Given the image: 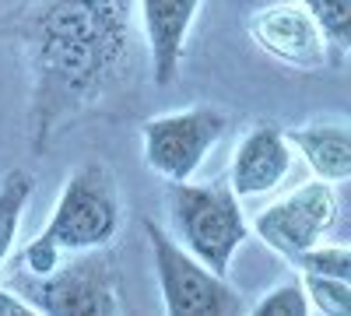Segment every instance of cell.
Listing matches in <instances>:
<instances>
[{
    "label": "cell",
    "mask_w": 351,
    "mask_h": 316,
    "mask_svg": "<svg viewBox=\"0 0 351 316\" xmlns=\"http://www.w3.org/2000/svg\"><path fill=\"white\" fill-rule=\"evenodd\" d=\"M309 18L319 25L327 46L341 56H348L351 46V0H302Z\"/></svg>",
    "instance_id": "4fadbf2b"
},
{
    "label": "cell",
    "mask_w": 351,
    "mask_h": 316,
    "mask_svg": "<svg viewBox=\"0 0 351 316\" xmlns=\"http://www.w3.org/2000/svg\"><path fill=\"white\" fill-rule=\"evenodd\" d=\"M169 232L190 256L215 274L228 278L232 256L250 239V225L243 218L239 197L225 183H169L165 186Z\"/></svg>",
    "instance_id": "7a4b0ae2"
},
{
    "label": "cell",
    "mask_w": 351,
    "mask_h": 316,
    "mask_svg": "<svg viewBox=\"0 0 351 316\" xmlns=\"http://www.w3.org/2000/svg\"><path fill=\"white\" fill-rule=\"evenodd\" d=\"M204 0H137L141 32L148 42V64L158 88H169L180 74V60L186 49V36L200 14Z\"/></svg>",
    "instance_id": "9c48e42d"
},
{
    "label": "cell",
    "mask_w": 351,
    "mask_h": 316,
    "mask_svg": "<svg viewBox=\"0 0 351 316\" xmlns=\"http://www.w3.org/2000/svg\"><path fill=\"white\" fill-rule=\"evenodd\" d=\"M18 256H21V271H25V274H49L56 264L64 260V250L56 246L46 232H39Z\"/></svg>",
    "instance_id": "e0dca14e"
},
{
    "label": "cell",
    "mask_w": 351,
    "mask_h": 316,
    "mask_svg": "<svg viewBox=\"0 0 351 316\" xmlns=\"http://www.w3.org/2000/svg\"><path fill=\"white\" fill-rule=\"evenodd\" d=\"M309 309H313V306H309V295H306V289H302V278L278 284L274 292H267V295L253 306L256 316H309Z\"/></svg>",
    "instance_id": "2e32d148"
},
{
    "label": "cell",
    "mask_w": 351,
    "mask_h": 316,
    "mask_svg": "<svg viewBox=\"0 0 351 316\" xmlns=\"http://www.w3.org/2000/svg\"><path fill=\"white\" fill-rule=\"evenodd\" d=\"M250 39L271 56V60L295 67V71H319L334 64L330 46L319 32V25L309 18L306 8L295 4H267L250 14L246 21Z\"/></svg>",
    "instance_id": "ba28073f"
},
{
    "label": "cell",
    "mask_w": 351,
    "mask_h": 316,
    "mask_svg": "<svg viewBox=\"0 0 351 316\" xmlns=\"http://www.w3.org/2000/svg\"><path fill=\"white\" fill-rule=\"evenodd\" d=\"M288 172H291V145L285 130H278L274 123H260L239 141L236 155H232L228 190L239 200L263 197L278 190Z\"/></svg>",
    "instance_id": "30bf717a"
},
{
    "label": "cell",
    "mask_w": 351,
    "mask_h": 316,
    "mask_svg": "<svg viewBox=\"0 0 351 316\" xmlns=\"http://www.w3.org/2000/svg\"><path fill=\"white\" fill-rule=\"evenodd\" d=\"M8 32L28 60L39 155L53 134L130 74L137 53L134 0H32L8 21Z\"/></svg>",
    "instance_id": "6da1fadb"
},
{
    "label": "cell",
    "mask_w": 351,
    "mask_h": 316,
    "mask_svg": "<svg viewBox=\"0 0 351 316\" xmlns=\"http://www.w3.org/2000/svg\"><path fill=\"white\" fill-rule=\"evenodd\" d=\"M36 313L32 306H28L14 289H8V284H0V316H28Z\"/></svg>",
    "instance_id": "ac0fdd59"
},
{
    "label": "cell",
    "mask_w": 351,
    "mask_h": 316,
    "mask_svg": "<svg viewBox=\"0 0 351 316\" xmlns=\"http://www.w3.org/2000/svg\"><path fill=\"white\" fill-rule=\"evenodd\" d=\"M334 218H337L334 183L313 180V183L299 186L295 193L274 200L271 208H263L253 218V232L274 253H281L285 260H291L306 246L319 243V236L334 225Z\"/></svg>",
    "instance_id": "52a82bcc"
},
{
    "label": "cell",
    "mask_w": 351,
    "mask_h": 316,
    "mask_svg": "<svg viewBox=\"0 0 351 316\" xmlns=\"http://www.w3.org/2000/svg\"><path fill=\"white\" fill-rule=\"evenodd\" d=\"M288 264H295L302 274H319V278H337L351 281V250L348 246H306L295 253Z\"/></svg>",
    "instance_id": "5bb4252c"
},
{
    "label": "cell",
    "mask_w": 351,
    "mask_h": 316,
    "mask_svg": "<svg viewBox=\"0 0 351 316\" xmlns=\"http://www.w3.org/2000/svg\"><path fill=\"white\" fill-rule=\"evenodd\" d=\"M144 236L152 246L162 302L172 316H236L246 313V299L232 284L190 256L165 228L144 218Z\"/></svg>",
    "instance_id": "5b68a950"
},
{
    "label": "cell",
    "mask_w": 351,
    "mask_h": 316,
    "mask_svg": "<svg viewBox=\"0 0 351 316\" xmlns=\"http://www.w3.org/2000/svg\"><path fill=\"white\" fill-rule=\"evenodd\" d=\"M302 289L309 295V306L316 313H327V316H344L351 306V289L348 281L337 278H319V274H302Z\"/></svg>",
    "instance_id": "9a60e30c"
},
{
    "label": "cell",
    "mask_w": 351,
    "mask_h": 316,
    "mask_svg": "<svg viewBox=\"0 0 351 316\" xmlns=\"http://www.w3.org/2000/svg\"><path fill=\"white\" fill-rule=\"evenodd\" d=\"M14 289L36 313L49 316H112L120 313V264L109 246L81 250L71 264H56L49 274L18 271Z\"/></svg>",
    "instance_id": "3957f363"
},
{
    "label": "cell",
    "mask_w": 351,
    "mask_h": 316,
    "mask_svg": "<svg viewBox=\"0 0 351 316\" xmlns=\"http://www.w3.org/2000/svg\"><path fill=\"white\" fill-rule=\"evenodd\" d=\"M32 193H36V176L25 169H11L4 183H0V264H8V256L14 250L18 225Z\"/></svg>",
    "instance_id": "7c38bea8"
},
{
    "label": "cell",
    "mask_w": 351,
    "mask_h": 316,
    "mask_svg": "<svg viewBox=\"0 0 351 316\" xmlns=\"http://www.w3.org/2000/svg\"><path fill=\"white\" fill-rule=\"evenodd\" d=\"M288 145L299 148L302 158L319 180L327 183H344L351 176V130L348 123H309L288 130Z\"/></svg>",
    "instance_id": "8fae6325"
},
{
    "label": "cell",
    "mask_w": 351,
    "mask_h": 316,
    "mask_svg": "<svg viewBox=\"0 0 351 316\" xmlns=\"http://www.w3.org/2000/svg\"><path fill=\"white\" fill-rule=\"evenodd\" d=\"M228 123V112L218 106H190L180 112H162V117L144 120V162L165 183L193 180V172L225 137Z\"/></svg>",
    "instance_id": "8992f818"
},
{
    "label": "cell",
    "mask_w": 351,
    "mask_h": 316,
    "mask_svg": "<svg viewBox=\"0 0 351 316\" xmlns=\"http://www.w3.org/2000/svg\"><path fill=\"white\" fill-rule=\"evenodd\" d=\"M120 186H116L112 169L92 158L67 176L43 232L64 253H81L109 246L120 232Z\"/></svg>",
    "instance_id": "277c9868"
}]
</instances>
